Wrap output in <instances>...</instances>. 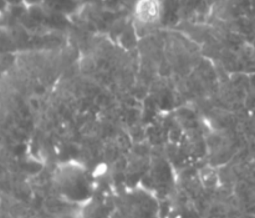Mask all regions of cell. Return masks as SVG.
<instances>
[{"mask_svg": "<svg viewBox=\"0 0 255 218\" xmlns=\"http://www.w3.org/2000/svg\"><path fill=\"white\" fill-rule=\"evenodd\" d=\"M138 17H141L144 21H152L158 15V6H157L154 0H141L137 7Z\"/></svg>", "mask_w": 255, "mask_h": 218, "instance_id": "obj_1", "label": "cell"}, {"mask_svg": "<svg viewBox=\"0 0 255 218\" xmlns=\"http://www.w3.org/2000/svg\"><path fill=\"white\" fill-rule=\"evenodd\" d=\"M202 179H203V181L207 182V184L213 185L214 182H216L217 177H216V174L213 172V170L207 169L202 172Z\"/></svg>", "mask_w": 255, "mask_h": 218, "instance_id": "obj_2", "label": "cell"}]
</instances>
